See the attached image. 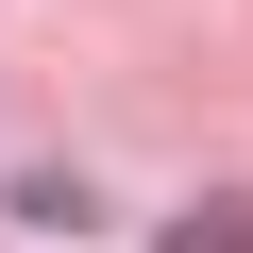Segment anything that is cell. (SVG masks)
<instances>
[{
    "instance_id": "6da1fadb",
    "label": "cell",
    "mask_w": 253,
    "mask_h": 253,
    "mask_svg": "<svg viewBox=\"0 0 253 253\" xmlns=\"http://www.w3.org/2000/svg\"><path fill=\"white\" fill-rule=\"evenodd\" d=\"M152 253H253V203H203V219H169Z\"/></svg>"
}]
</instances>
